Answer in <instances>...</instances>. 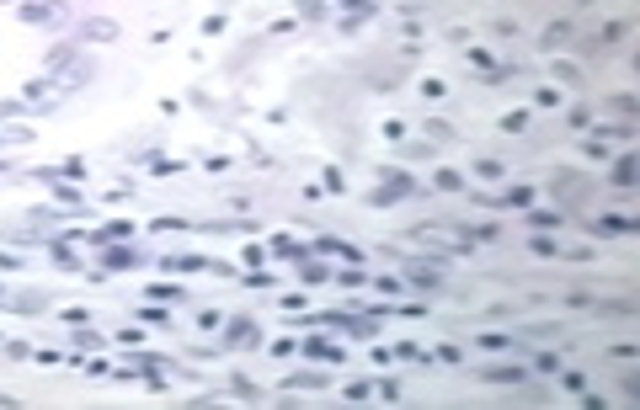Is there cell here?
Segmentation results:
<instances>
[{
    "instance_id": "1",
    "label": "cell",
    "mask_w": 640,
    "mask_h": 410,
    "mask_svg": "<svg viewBox=\"0 0 640 410\" xmlns=\"http://www.w3.org/2000/svg\"><path fill=\"white\" fill-rule=\"evenodd\" d=\"M85 37H91V43H112V37H118V22H85L80 27V43Z\"/></svg>"
},
{
    "instance_id": "2",
    "label": "cell",
    "mask_w": 640,
    "mask_h": 410,
    "mask_svg": "<svg viewBox=\"0 0 640 410\" xmlns=\"http://www.w3.org/2000/svg\"><path fill=\"white\" fill-rule=\"evenodd\" d=\"M22 22H59V6H49V0H43V6H37V0H27V6H22Z\"/></svg>"
},
{
    "instance_id": "3",
    "label": "cell",
    "mask_w": 640,
    "mask_h": 410,
    "mask_svg": "<svg viewBox=\"0 0 640 410\" xmlns=\"http://www.w3.org/2000/svg\"><path fill=\"white\" fill-rule=\"evenodd\" d=\"M491 384H523V368H485Z\"/></svg>"
},
{
    "instance_id": "4",
    "label": "cell",
    "mask_w": 640,
    "mask_h": 410,
    "mask_svg": "<svg viewBox=\"0 0 640 410\" xmlns=\"http://www.w3.org/2000/svg\"><path fill=\"white\" fill-rule=\"evenodd\" d=\"M427 139H433V144H448V139H454V128H448L443 118H427Z\"/></svg>"
},
{
    "instance_id": "5",
    "label": "cell",
    "mask_w": 640,
    "mask_h": 410,
    "mask_svg": "<svg viewBox=\"0 0 640 410\" xmlns=\"http://www.w3.org/2000/svg\"><path fill=\"white\" fill-rule=\"evenodd\" d=\"M304 352H310V357H342V347H331L326 336H315V341H304Z\"/></svg>"
},
{
    "instance_id": "6",
    "label": "cell",
    "mask_w": 640,
    "mask_h": 410,
    "mask_svg": "<svg viewBox=\"0 0 640 410\" xmlns=\"http://www.w3.org/2000/svg\"><path fill=\"white\" fill-rule=\"evenodd\" d=\"M475 176H481V181H502V176H507V166H502V160H481Z\"/></svg>"
},
{
    "instance_id": "7",
    "label": "cell",
    "mask_w": 640,
    "mask_h": 410,
    "mask_svg": "<svg viewBox=\"0 0 640 410\" xmlns=\"http://www.w3.org/2000/svg\"><path fill=\"white\" fill-rule=\"evenodd\" d=\"M614 181H619V187H635V160H629V155L614 166Z\"/></svg>"
},
{
    "instance_id": "8",
    "label": "cell",
    "mask_w": 640,
    "mask_h": 410,
    "mask_svg": "<svg viewBox=\"0 0 640 410\" xmlns=\"http://www.w3.org/2000/svg\"><path fill=\"white\" fill-rule=\"evenodd\" d=\"M70 59H75V43H59V49L49 54V70H64V64H70Z\"/></svg>"
},
{
    "instance_id": "9",
    "label": "cell",
    "mask_w": 640,
    "mask_h": 410,
    "mask_svg": "<svg viewBox=\"0 0 640 410\" xmlns=\"http://www.w3.org/2000/svg\"><path fill=\"white\" fill-rule=\"evenodd\" d=\"M566 37H571V27H566V22L544 27V49H555V43H566Z\"/></svg>"
},
{
    "instance_id": "10",
    "label": "cell",
    "mask_w": 640,
    "mask_h": 410,
    "mask_svg": "<svg viewBox=\"0 0 640 410\" xmlns=\"http://www.w3.org/2000/svg\"><path fill=\"white\" fill-rule=\"evenodd\" d=\"M437 187H443V192H459L464 176H454V170H437Z\"/></svg>"
},
{
    "instance_id": "11",
    "label": "cell",
    "mask_w": 640,
    "mask_h": 410,
    "mask_svg": "<svg viewBox=\"0 0 640 410\" xmlns=\"http://www.w3.org/2000/svg\"><path fill=\"white\" fill-rule=\"evenodd\" d=\"M133 261H139V256L123 251V245H118V251H107V266H133Z\"/></svg>"
}]
</instances>
